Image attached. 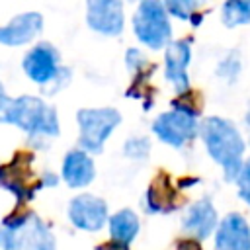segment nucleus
I'll use <instances>...</instances> for the list:
<instances>
[{"label": "nucleus", "instance_id": "7", "mask_svg": "<svg viewBox=\"0 0 250 250\" xmlns=\"http://www.w3.org/2000/svg\"><path fill=\"white\" fill-rule=\"evenodd\" d=\"M78 146L90 154H100L104 145L121 125V113L115 107H82L76 113Z\"/></svg>", "mask_w": 250, "mask_h": 250}, {"label": "nucleus", "instance_id": "6", "mask_svg": "<svg viewBox=\"0 0 250 250\" xmlns=\"http://www.w3.org/2000/svg\"><path fill=\"white\" fill-rule=\"evenodd\" d=\"M150 131L160 143L172 148H184L197 137L199 131L197 109L186 104H176L168 111L154 117Z\"/></svg>", "mask_w": 250, "mask_h": 250}, {"label": "nucleus", "instance_id": "24", "mask_svg": "<svg viewBox=\"0 0 250 250\" xmlns=\"http://www.w3.org/2000/svg\"><path fill=\"white\" fill-rule=\"evenodd\" d=\"M2 92H4V88H2V82H0V94H2Z\"/></svg>", "mask_w": 250, "mask_h": 250}, {"label": "nucleus", "instance_id": "22", "mask_svg": "<svg viewBox=\"0 0 250 250\" xmlns=\"http://www.w3.org/2000/svg\"><path fill=\"white\" fill-rule=\"evenodd\" d=\"M244 125L250 129V105L246 107V111H244Z\"/></svg>", "mask_w": 250, "mask_h": 250}, {"label": "nucleus", "instance_id": "12", "mask_svg": "<svg viewBox=\"0 0 250 250\" xmlns=\"http://www.w3.org/2000/svg\"><path fill=\"white\" fill-rule=\"evenodd\" d=\"M213 250H250V225L242 213L230 211L213 230Z\"/></svg>", "mask_w": 250, "mask_h": 250}, {"label": "nucleus", "instance_id": "23", "mask_svg": "<svg viewBox=\"0 0 250 250\" xmlns=\"http://www.w3.org/2000/svg\"><path fill=\"white\" fill-rule=\"evenodd\" d=\"M127 2H131V4H139V2H143V0H127Z\"/></svg>", "mask_w": 250, "mask_h": 250}, {"label": "nucleus", "instance_id": "14", "mask_svg": "<svg viewBox=\"0 0 250 250\" xmlns=\"http://www.w3.org/2000/svg\"><path fill=\"white\" fill-rule=\"evenodd\" d=\"M61 178L72 189H82V188L90 186L96 178V164H94L92 154L80 146L70 148L62 156Z\"/></svg>", "mask_w": 250, "mask_h": 250}, {"label": "nucleus", "instance_id": "17", "mask_svg": "<svg viewBox=\"0 0 250 250\" xmlns=\"http://www.w3.org/2000/svg\"><path fill=\"white\" fill-rule=\"evenodd\" d=\"M205 2L207 0H162L170 18H176L180 21H193V25Z\"/></svg>", "mask_w": 250, "mask_h": 250}, {"label": "nucleus", "instance_id": "4", "mask_svg": "<svg viewBox=\"0 0 250 250\" xmlns=\"http://www.w3.org/2000/svg\"><path fill=\"white\" fill-rule=\"evenodd\" d=\"M0 250H57V242L35 213H23L0 225Z\"/></svg>", "mask_w": 250, "mask_h": 250}, {"label": "nucleus", "instance_id": "2", "mask_svg": "<svg viewBox=\"0 0 250 250\" xmlns=\"http://www.w3.org/2000/svg\"><path fill=\"white\" fill-rule=\"evenodd\" d=\"M0 123L14 125L31 139H49V137H59L61 133L59 113L55 105L31 94L12 98L2 92Z\"/></svg>", "mask_w": 250, "mask_h": 250}, {"label": "nucleus", "instance_id": "1", "mask_svg": "<svg viewBox=\"0 0 250 250\" xmlns=\"http://www.w3.org/2000/svg\"><path fill=\"white\" fill-rule=\"evenodd\" d=\"M197 137L201 139L211 160L221 166L225 180L234 182L246 152V139L236 123L221 115L203 117L199 121Z\"/></svg>", "mask_w": 250, "mask_h": 250}, {"label": "nucleus", "instance_id": "16", "mask_svg": "<svg viewBox=\"0 0 250 250\" xmlns=\"http://www.w3.org/2000/svg\"><path fill=\"white\" fill-rule=\"evenodd\" d=\"M221 21L229 29L250 25V0H225L221 6Z\"/></svg>", "mask_w": 250, "mask_h": 250}, {"label": "nucleus", "instance_id": "9", "mask_svg": "<svg viewBox=\"0 0 250 250\" xmlns=\"http://www.w3.org/2000/svg\"><path fill=\"white\" fill-rule=\"evenodd\" d=\"M86 25L104 37H117L125 29L123 0H86Z\"/></svg>", "mask_w": 250, "mask_h": 250}, {"label": "nucleus", "instance_id": "21", "mask_svg": "<svg viewBox=\"0 0 250 250\" xmlns=\"http://www.w3.org/2000/svg\"><path fill=\"white\" fill-rule=\"evenodd\" d=\"M145 62H146V59H145L143 51H139V49H135V47L127 49V55H125V64H127V68H129L131 72L141 70V66H143Z\"/></svg>", "mask_w": 250, "mask_h": 250}, {"label": "nucleus", "instance_id": "13", "mask_svg": "<svg viewBox=\"0 0 250 250\" xmlns=\"http://www.w3.org/2000/svg\"><path fill=\"white\" fill-rule=\"evenodd\" d=\"M217 223H219V213L215 209V203L209 197H201L186 209L182 219V229L193 240H207L213 234Z\"/></svg>", "mask_w": 250, "mask_h": 250}, {"label": "nucleus", "instance_id": "10", "mask_svg": "<svg viewBox=\"0 0 250 250\" xmlns=\"http://www.w3.org/2000/svg\"><path fill=\"white\" fill-rule=\"evenodd\" d=\"M189 62H191V41L189 39H172L164 47V78L172 88L184 96L191 92L189 84Z\"/></svg>", "mask_w": 250, "mask_h": 250}, {"label": "nucleus", "instance_id": "18", "mask_svg": "<svg viewBox=\"0 0 250 250\" xmlns=\"http://www.w3.org/2000/svg\"><path fill=\"white\" fill-rule=\"evenodd\" d=\"M240 70H242V61L236 51L227 53L215 66V74L225 82H236V78L240 76Z\"/></svg>", "mask_w": 250, "mask_h": 250}, {"label": "nucleus", "instance_id": "20", "mask_svg": "<svg viewBox=\"0 0 250 250\" xmlns=\"http://www.w3.org/2000/svg\"><path fill=\"white\" fill-rule=\"evenodd\" d=\"M234 184H236V191H238V197L250 205V158L242 160V166L234 178Z\"/></svg>", "mask_w": 250, "mask_h": 250}, {"label": "nucleus", "instance_id": "3", "mask_svg": "<svg viewBox=\"0 0 250 250\" xmlns=\"http://www.w3.org/2000/svg\"><path fill=\"white\" fill-rule=\"evenodd\" d=\"M23 74L45 94H57L70 82V70L62 66L59 49L49 41L33 43L21 57Z\"/></svg>", "mask_w": 250, "mask_h": 250}, {"label": "nucleus", "instance_id": "5", "mask_svg": "<svg viewBox=\"0 0 250 250\" xmlns=\"http://www.w3.org/2000/svg\"><path fill=\"white\" fill-rule=\"evenodd\" d=\"M131 27L135 39L150 51H162L172 41L174 35L170 16L162 0L139 2L131 18Z\"/></svg>", "mask_w": 250, "mask_h": 250}, {"label": "nucleus", "instance_id": "11", "mask_svg": "<svg viewBox=\"0 0 250 250\" xmlns=\"http://www.w3.org/2000/svg\"><path fill=\"white\" fill-rule=\"evenodd\" d=\"M43 16L39 12H21L0 25V45L4 47H23L37 41L43 33Z\"/></svg>", "mask_w": 250, "mask_h": 250}, {"label": "nucleus", "instance_id": "19", "mask_svg": "<svg viewBox=\"0 0 250 250\" xmlns=\"http://www.w3.org/2000/svg\"><path fill=\"white\" fill-rule=\"evenodd\" d=\"M123 154L129 158V160H145L148 154H150V141L148 137H143V135H133L125 141L123 145Z\"/></svg>", "mask_w": 250, "mask_h": 250}, {"label": "nucleus", "instance_id": "15", "mask_svg": "<svg viewBox=\"0 0 250 250\" xmlns=\"http://www.w3.org/2000/svg\"><path fill=\"white\" fill-rule=\"evenodd\" d=\"M105 225H107V232H109L111 242L119 244V246H125V248L139 236V230H141L139 215L133 209H127V207L109 215Z\"/></svg>", "mask_w": 250, "mask_h": 250}, {"label": "nucleus", "instance_id": "8", "mask_svg": "<svg viewBox=\"0 0 250 250\" xmlns=\"http://www.w3.org/2000/svg\"><path fill=\"white\" fill-rule=\"evenodd\" d=\"M66 217L74 229L84 230V232H98L105 227L109 209L104 197L84 191V193L74 195L68 201Z\"/></svg>", "mask_w": 250, "mask_h": 250}]
</instances>
